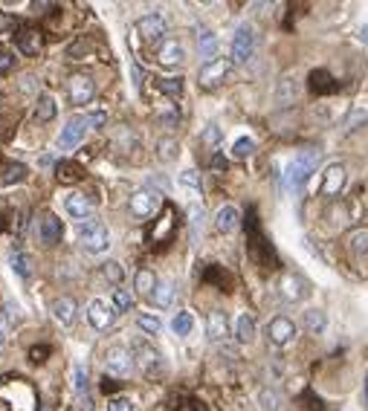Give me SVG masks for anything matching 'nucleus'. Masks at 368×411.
Wrapping results in <instances>:
<instances>
[{
  "label": "nucleus",
  "instance_id": "e433bc0d",
  "mask_svg": "<svg viewBox=\"0 0 368 411\" xmlns=\"http://www.w3.org/2000/svg\"><path fill=\"white\" fill-rule=\"evenodd\" d=\"M73 388H75V394L79 397H87V368L82 362L73 368Z\"/></svg>",
  "mask_w": 368,
  "mask_h": 411
},
{
  "label": "nucleus",
  "instance_id": "a18cd8bd",
  "mask_svg": "<svg viewBox=\"0 0 368 411\" xmlns=\"http://www.w3.org/2000/svg\"><path fill=\"white\" fill-rule=\"evenodd\" d=\"M203 142H206V145H218V142H221V128H218V125H209V128L203 130Z\"/></svg>",
  "mask_w": 368,
  "mask_h": 411
},
{
  "label": "nucleus",
  "instance_id": "c03bdc74",
  "mask_svg": "<svg viewBox=\"0 0 368 411\" xmlns=\"http://www.w3.org/2000/svg\"><path fill=\"white\" fill-rule=\"evenodd\" d=\"M362 122H368V110H362V107H354L351 113H348V122H345V125L354 130V128H357V125H362Z\"/></svg>",
  "mask_w": 368,
  "mask_h": 411
},
{
  "label": "nucleus",
  "instance_id": "5701e85b",
  "mask_svg": "<svg viewBox=\"0 0 368 411\" xmlns=\"http://www.w3.org/2000/svg\"><path fill=\"white\" fill-rule=\"evenodd\" d=\"M235 339L241 342V345H249L256 339V322H253V316H249V313H241V316L235 319Z\"/></svg>",
  "mask_w": 368,
  "mask_h": 411
},
{
  "label": "nucleus",
  "instance_id": "aec40b11",
  "mask_svg": "<svg viewBox=\"0 0 368 411\" xmlns=\"http://www.w3.org/2000/svg\"><path fill=\"white\" fill-rule=\"evenodd\" d=\"M241 226V211H238V206H221L218 211H215V229L221 232V234H229V232H235Z\"/></svg>",
  "mask_w": 368,
  "mask_h": 411
},
{
  "label": "nucleus",
  "instance_id": "393cba45",
  "mask_svg": "<svg viewBox=\"0 0 368 411\" xmlns=\"http://www.w3.org/2000/svg\"><path fill=\"white\" fill-rule=\"evenodd\" d=\"M27 174H29V168H27L24 163H9V165L0 168V183H3V186L24 183V180H27Z\"/></svg>",
  "mask_w": 368,
  "mask_h": 411
},
{
  "label": "nucleus",
  "instance_id": "37998d69",
  "mask_svg": "<svg viewBox=\"0 0 368 411\" xmlns=\"http://www.w3.org/2000/svg\"><path fill=\"white\" fill-rule=\"evenodd\" d=\"M108 411H137V408H133L131 397H110L108 400Z\"/></svg>",
  "mask_w": 368,
  "mask_h": 411
},
{
  "label": "nucleus",
  "instance_id": "f8f14e48",
  "mask_svg": "<svg viewBox=\"0 0 368 411\" xmlns=\"http://www.w3.org/2000/svg\"><path fill=\"white\" fill-rule=\"evenodd\" d=\"M137 32L142 35V41L160 44L163 38H165V32H168V21H165L160 12H148V15H142L140 21H137Z\"/></svg>",
  "mask_w": 368,
  "mask_h": 411
},
{
  "label": "nucleus",
  "instance_id": "3c124183",
  "mask_svg": "<svg viewBox=\"0 0 368 411\" xmlns=\"http://www.w3.org/2000/svg\"><path fill=\"white\" fill-rule=\"evenodd\" d=\"M79 411H93V400L90 397H79Z\"/></svg>",
  "mask_w": 368,
  "mask_h": 411
},
{
  "label": "nucleus",
  "instance_id": "de8ad7c7",
  "mask_svg": "<svg viewBox=\"0 0 368 411\" xmlns=\"http://www.w3.org/2000/svg\"><path fill=\"white\" fill-rule=\"evenodd\" d=\"M105 122H108V113H102V110L99 113H90V125L93 128H105Z\"/></svg>",
  "mask_w": 368,
  "mask_h": 411
},
{
  "label": "nucleus",
  "instance_id": "c756f323",
  "mask_svg": "<svg viewBox=\"0 0 368 411\" xmlns=\"http://www.w3.org/2000/svg\"><path fill=\"white\" fill-rule=\"evenodd\" d=\"M256 403H258L261 411H281V394L276 388H261Z\"/></svg>",
  "mask_w": 368,
  "mask_h": 411
},
{
  "label": "nucleus",
  "instance_id": "c85d7f7f",
  "mask_svg": "<svg viewBox=\"0 0 368 411\" xmlns=\"http://www.w3.org/2000/svg\"><path fill=\"white\" fill-rule=\"evenodd\" d=\"M9 267L15 276H21V278H29L32 276V255H27V252H12L9 255Z\"/></svg>",
  "mask_w": 368,
  "mask_h": 411
},
{
  "label": "nucleus",
  "instance_id": "a211bd4d",
  "mask_svg": "<svg viewBox=\"0 0 368 411\" xmlns=\"http://www.w3.org/2000/svg\"><path fill=\"white\" fill-rule=\"evenodd\" d=\"M15 44H17V50H21L24 55H38V52H41V47H44V38H41V32H38L35 27H21L15 32Z\"/></svg>",
  "mask_w": 368,
  "mask_h": 411
},
{
  "label": "nucleus",
  "instance_id": "9b49d317",
  "mask_svg": "<svg viewBox=\"0 0 368 411\" xmlns=\"http://www.w3.org/2000/svg\"><path fill=\"white\" fill-rule=\"evenodd\" d=\"M232 73V58H215V61H203L200 73H198V82L200 87H218L223 84V78Z\"/></svg>",
  "mask_w": 368,
  "mask_h": 411
},
{
  "label": "nucleus",
  "instance_id": "6e6552de",
  "mask_svg": "<svg viewBox=\"0 0 368 411\" xmlns=\"http://www.w3.org/2000/svg\"><path fill=\"white\" fill-rule=\"evenodd\" d=\"M67 93H70V102L75 107H84V105L93 102V96H96V82L84 73H75V75H70V82H67Z\"/></svg>",
  "mask_w": 368,
  "mask_h": 411
},
{
  "label": "nucleus",
  "instance_id": "20e7f679",
  "mask_svg": "<svg viewBox=\"0 0 368 411\" xmlns=\"http://www.w3.org/2000/svg\"><path fill=\"white\" fill-rule=\"evenodd\" d=\"M256 29L249 24H238L232 35V64H246L256 55Z\"/></svg>",
  "mask_w": 368,
  "mask_h": 411
},
{
  "label": "nucleus",
  "instance_id": "a19ab883",
  "mask_svg": "<svg viewBox=\"0 0 368 411\" xmlns=\"http://www.w3.org/2000/svg\"><path fill=\"white\" fill-rule=\"evenodd\" d=\"M160 90L168 96V99H180V93H183V78H163V82H160Z\"/></svg>",
  "mask_w": 368,
  "mask_h": 411
},
{
  "label": "nucleus",
  "instance_id": "4be33fe9",
  "mask_svg": "<svg viewBox=\"0 0 368 411\" xmlns=\"http://www.w3.org/2000/svg\"><path fill=\"white\" fill-rule=\"evenodd\" d=\"M304 330L307 334H314V336H322L325 330H327V313L319 310V307H311V310H304Z\"/></svg>",
  "mask_w": 368,
  "mask_h": 411
},
{
  "label": "nucleus",
  "instance_id": "864d4df0",
  "mask_svg": "<svg viewBox=\"0 0 368 411\" xmlns=\"http://www.w3.org/2000/svg\"><path fill=\"white\" fill-rule=\"evenodd\" d=\"M365 403H368V374H365Z\"/></svg>",
  "mask_w": 368,
  "mask_h": 411
},
{
  "label": "nucleus",
  "instance_id": "58836bf2",
  "mask_svg": "<svg viewBox=\"0 0 368 411\" xmlns=\"http://www.w3.org/2000/svg\"><path fill=\"white\" fill-rule=\"evenodd\" d=\"M113 307H116V313H128V310L133 307V296H131L128 290L116 287V290H113Z\"/></svg>",
  "mask_w": 368,
  "mask_h": 411
},
{
  "label": "nucleus",
  "instance_id": "09e8293b",
  "mask_svg": "<svg viewBox=\"0 0 368 411\" xmlns=\"http://www.w3.org/2000/svg\"><path fill=\"white\" fill-rule=\"evenodd\" d=\"M6 336H9V319L0 316V348L6 345Z\"/></svg>",
  "mask_w": 368,
  "mask_h": 411
},
{
  "label": "nucleus",
  "instance_id": "dca6fc26",
  "mask_svg": "<svg viewBox=\"0 0 368 411\" xmlns=\"http://www.w3.org/2000/svg\"><path fill=\"white\" fill-rule=\"evenodd\" d=\"M157 61H160L163 67H168V70L180 67V64L186 61V47L177 41V38H168V41H163L160 50H157Z\"/></svg>",
  "mask_w": 368,
  "mask_h": 411
},
{
  "label": "nucleus",
  "instance_id": "f257e3e1",
  "mask_svg": "<svg viewBox=\"0 0 368 411\" xmlns=\"http://www.w3.org/2000/svg\"><path fill=\"white\" fill-rule=\"evenodd\" d=\"M319 165V151H299L284 168V183L290 191H302Z\"/></svg>",
  "mask_w": 368,
  "mask_h": 411
},
{
  "label": "nucleus",
  "instance_id": "a878e982",
  "mask_svg": "<svg viewBox=\"0 0 368 411\" xmlns=\"http://www.w3.org/2000/svg\"><path fill=\"white\" fill-rule=\"evenodd\" d=\"M198 47H200V58H206V61H215V58H218V38H215V32L200 29Z\"/></svg>",
  "mask_w": 368,
  "mask_h": 411
},
{
  "label": "nucleus",
  "instance_id": "72a5a7b5",
  "mask_svg": "<svg viewBox=\"0 0 368 411\" xmlns=\"http://www.w3.org/2000/svg\"><path fill=\"white\" fill-rule=\"evenodd\" d=\"M253 154H256V140H253V136H238V140L232 142V156H235V160H249Z\"/></svg>",
  "mask_w": 368,
  "mask_h": 411
},
{
  "label": "nucleus",
  "instance_id": "ddd939ff",
  "mask_svg": "<svg viewBox=\"0 0 368 411\" xmlns=\"http://www.w3.org/2000/svg\"><path fill=\"white\" fill-rule=\"evenodd\" d=\"M307 292H311V290H307V281L302 276H296V272H287V276L279 278V296L284 301H290V304L304 301Z\"/></svg>",
  "mask_w": 368,
  "mask_h": 411
},
{
  "label": "nucleus",
  "instance_id": "1a4fd4ad",
  "mask_svg": "<svg viewBox=\"0 0 368 411\" xmlns=\"http://www.w3.org/2000/svg\"><path fill=\"white\" fill-rule=\"evenodd\" d=\"M296 334H299L296 322H293V319H287V316H276V319H270V324H267V339L273 342L276 348L293 345Z\"/></svg>",
  "mask_w": 368,
  "mask_h": 411
},
{
  "label": "nucleus",
  "instance_id": "473e14b6",
  "mask_svg": "<svg viewBox=\"0 0 368 411\" xmlns=\"http://www.w3.org/2000/svg\"><path fill=\"white\" fill-rule=\"evenodd\" d=\"M348 249L354 252L357 258H368V229H360V232H351V238H348Z\"/></svg>",
  "mask_w": 368,
  "mask_h": 411
},
{
  "label": "nucleus",
  "instance_id": "ea45409f",
  "mask_svg": "<svg viewBox=\"0 0 368 411\" xmlns=\"http://www.w3.org/2000/svg\"><path fill=\"white\" fill-rule=\"evenodd\" d=\"M177 183H180L183 188H191V191H198V194H200V188H203V186H200V174H198L195 168H186V171L180 174V177H177Z\"/></svg>",
  "mask_w": 368,
  "mask_h": 411
},
{
  "label": "nucleus",
  "instance_id": "f03ea898",
  "mask_svg": "<svg viewBox=\"0 0 368 411\" xmlns=\"http://www.w3.org/2000/svg\"><path fill=\"white\" fill-rule=\"evenodd\" d=\"M79 246L87 252V255H102V252H108L110 246V232L102 221H82L79 223Z\"/></svg>",
  "mask_w": 368,
  "mask_h": 411
},
{
  "label": "nucleus",
  "instance_id": "0eeeda50",
  "mask_svg": "<svg viewBox=\"0 0 368 411\" xmlns=\"http://www.w3.org/2000/svg\"><path fill=\"white\" fill-rule=\"evenodd\" d=\"M128 209H131V214H133L137 221H145V218H151V214L160 209V194L151 191V188L133 191L131 200H128Z\"/></svg>",
  "mask_w": 368,
  "mask_h": 411
},
{
  "label": "nucleus",
  "instance_id": "7ed1b4c3",
  "mask_svg": "<svg viewBox=\"0 0 368 411\" xmlns=\"http://www.w3.org/2000/svg\"><path fill=\"white\" fill-rule=\"evenodd\" d=\"M133 362L140 365V371L148 380H157L165 374V359L157 348H151L148 342H137L133 345Z\"/></svg>",
  "mask_w": 368,
  "mask_h": 411
},
{
  "label": "nucleus",
  "instance_id": "4c0bfd02",
  "mask_svg": "<svg viewBox=\"0 0 368 411\" xmlns=\"http://www.w3.org/2000/svg\"><path fill=\"white\" fill-rule=\"evenodd\" d=\"M102 276H105L108 281H113L116 287H119L122 278H125V269H122L119 261H108V264H102Z\"/></svg>",
  "mask_w": 368,
  "mask_h": 411
},
{
  "label": "nucleus",
  "instance_id": "2eb2a0df",
  "mask_svg": "<svg viewBox=\"0 0 368 411\" xmlns=\"http://www.w3.org/2000/svg\"><path fill=\"white\" fill-rule=\"evenodd\" d=\"M93 200L87 197V194H82V191H73V194H67L64 197V211L70 214V218H75V221H90V214H93Z\"/></svg>",
  "mask_w": 368,
  "mask_h": 411
},
{
  "label": "nucleus",
  "instance_id": "49530a36",
  "mask_svg": "<svg viewBox=\"0 0 368 411\" xmlns=\"http://www.w3.org/2000/svg\"><path fill=\"white\" fill-rule=\"evenodd\" d=\"M12 61H15V55L6 52V50H0V75H6L12 70Z\"/></svg>",
  "mask_w": 368,
  "mask_h": 411
},
{
  "label": "nucleus",
  "instance_id": "b1692460",
  "mask_svg": "<svg viewBox=\"0 0 368 411\" xmlns=\"http://www.w3.org/2000/svg\"><path fill=\"white\" fill-rule=\"evenodd\" d=\"M157 276H154V269H148V267H142V269H137V276H133V287L140 290V296H148L151 299V292L157 290Z\"/></svg>",
  "mask_w": 368,
  "mask_h": 411
},
{
  "label": "nucleus",
  "instance_id": "8fccbe9b",
  "mask_svg": "<svg viewBox=\"0 0 368 411\" xmlns=\"http://www.w3.org/2000/svg\"><path fill=\"white\" fill-rule=\"evenodd\" d=\"M15 27V21H12V17L9 15H3V12H0V35H3V32H9Z\"/></svg>",
  "mask_w": 368,
  "mask_h": 411
},
{
  "label": "nucleus",
  "instance_id": "c9c22d12",
  "mask_svg": "<svg viewBox=\"0 0 368 411\" xmlns=\"http://www.w3.org/2000/svg\"><path fill=\"white\" fill-rule=\"evenodd\" d=\"M177 154H180V145H177V140H160V142H157V156H160L163 163L177 160Z\"/></svg>",
  "mask_w": 368,
  "mask_h": 411
},
{
  "label": "nucleus",
  "instance_id": "f704fd0d",
  "mask_svg": "<svg viewBox=\"0 0 368 411\" xmlns=\"http://www.w3.org/2000/svg\"><path fill=\"white\" fill-rule=\"evenodd\" d=\"M137 327L142 330V334H148V336H157L160 330H163V322L154 316V313H140V316H137Z\"/></svg>",
  "mask_w": 368,
  "mask_h": 411
},
{
  "label": "nucleus",
  "instance_id": "412c9836",
  "mask_svg": "<svg viewBox=\"0 0 368 411\" xmlns=\"http://www.w3.org/2000/svg\"><path fill=\"white\" fill-rule=\"evenodd\" d=\"M50 313H52V319L61 327H70L75 322V301L70 296H61V299H55L50 304Z\"/></svg>",
  "mask_w": 368,
  "mask_h": 411
},
{
  "label": "nucleus",
  "instance_id": "6ab92c4d",
  "mask_svg": "<svg viewBox=\"0 0 368 411\" xmlns=\"http://www.w3.org/2000/svg\"><path fill=\"white\" fill-rule=\"evenodd\" d=\"M206 334H209L212 342H226V339H229L232 327H229V319H226V313H223V310H212V313H209Z\"/></svg>",
  "mask_w": 368,
  "mask_h": 411
},
{
  "label": "nucleus",
  "instance_id": "4468645a",
  "mask_svg": "<svg viewBox=\"0 0 368 411\" xmlns=\"http://www.w3.org/2000/svg\"><path fill=\"white\" fill-rule=\"evenodd\" d=\"M345 180H348L345 165L342 163H331L322 171V194H325V197H337V194L345 188Z\"/></svg>",
  "mask_w": 368,
  "mask_h": 411
},
{
  "label": "nucleus",
  "instance_id": "79ce46f5",
  "mask_svg": "<svg viewBox=\"0 0 368 411\" xmlns=\"http://www.w3.org/2000/svg\"><path fill=\"white\" fill-rule=\"evenodd\" d=\"M189 218H191V229H195V234L203 229V221H206V211L200 203H191L189 206Z\"/></svg>",
  "mask_w": 368,
  "mask_h": 411
},
{
  "label": "nucleus",
  "instance_id": "cd10ccee",
  "mask_svg": "<svg viewBox=\"0 0 368 411\" xmlns=\"http://www.w3.org/2000/svg\"><path fill=\"white\" fill-rule=\"evenodd\" d=\"M55 113H58V107H55V99H52V96H50V93L38 96L35 119H38V122H52V119H55Z\"/></svg>",
  "mask_w": 368,
  "mask_h": 411
},
{
  "label": "nucleus",
  "instance_id": "7c9ffc66",
  "mask_svg": "<svg viewBox=\"0 0 368 411\" xmlns=\"http://www.w3.org/2000/svg\"><path fill=\"white\" fill-rule=\"evenodd\" d=\"M148 301H151L154 307H171V301H174V284H171V281H160L157 290L151 292Z\"/></svg>",
  "mask_w": 368,
  "mask_h": 411
},
{
  "label": "nucleus",
  "instance_id": "f3484780",
  "mask_svg": "<svg viewBox=\"0 0 368 411\" xmlns=\"http://www.w3.org/2000/svg\"><path fill=\"white\" fill-rule=\"evenodd\" d=\"M38 238H41V244H47V246L58 244V241L64 238V223L58 221L52 211H47L44 218H41V223H38Z\"/></svg>",
  "mask_w": 368,
  "mask_h": 411
},
{
  "label": "nucleus",
  "instance_id": "423d86ee",
  "mask_svg": "<svg viewBox=\"0 0 368 411\" xmlns=\"http://www.w3.org/2000/svg\"><path fill=\"white\" fill-rule=\"evenodd\" d=\"M133 354L128 348H122V345H113V348H108L105 350V371L108 374H113V377H128L131 371H133Z\"/></svg>",
  "mask_w": 368,
  "mask_h": 411
},
{
  "label": "nucleus",
  "instance_id": "bb28decb",
  "mask_svg": "<svg viewBox=\"0 0 368 411\" xmlns=\"http://www.w3.org/2000/svg\"><path fill=\"white\" fill-rule=\"evenodd\" d=\"M171 330L177 336H189L191 330H195V313L191 310H180V313H174V319H171Z\"/></svg>",
  "mask_w": 368,
  "mask_h": 411
},
{
  "label": "nucleus",
  "instance_id": "39448f33",
  "mask_svg": "<svg viewBox=\"0 0 368 411\" xmlns=\"http://www.w3.org/2000/svg\"><path fill=\"white\" fill-rule=\"evenodd\" d=\"M93 125H90V116L84 113H79V116H70L67 119V125L61 128V133H58V148L61 151H70V148H75L79 142H84V136H87V130H90Z\"/></svg>",
  "mask_w": 368,
  "mask_h": 411
},
{
  "label": "nucleus",
  "instance_id": "2f4dec72",
  "mask_svg": "<svg viewBox=\"0 0 368 411\" xmlns=\"http://www.w3.org/2000/svg\"><path fill=\"white\" fill-rule=\"evenodd\" d=\"M55 177L61 180V183H75V180L84 177V171L75 165V163H70V160H61V163L55 165Z\"/></svg>",
  "mask_w": 368,
  "mask_h": 411
},
{
  "label": "nucleus",
  "instance_id": "9d476101",
  "mask_svg": "<svg viewBox=\"0 0 368 411\" xmlns=\"http://www.w3.org/2000/svg\"><path fill=\"white\" fill-rule=\"evenodd\" d=\"M84 316H87V322H90L93 330H108V327H113V322H116L119 313H116V307L108 304L105 299H93L87 304V310H84Z\"/></svg>",
  "mask_w": 368,
  "mask_h": 411
},
{
  "label": "nucleus",
  "instance_id": "603ef678",
  "mask_svg": "<svg viewBox=\"0 0 368 411\" xmlns=\"http://www.w3.org/2000/svg\"><path fill=\"white\" fill-rule=\"evenodd\" d=\"M360 41H362V44H368V24H362V27H360Z\"/></svg>",
  "mask_w": 368,
  "mask_h": 411
}]
</instances>
